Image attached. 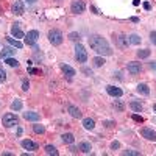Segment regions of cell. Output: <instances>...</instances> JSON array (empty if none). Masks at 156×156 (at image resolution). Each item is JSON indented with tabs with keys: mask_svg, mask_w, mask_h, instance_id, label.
I'll return each instance as SVG.
<instances>
[{
	"mask_svg": "<svg viewBox=\"0 0 156 156\" xmlns=\"http://www.w3.org/2000/svg\"><path fill=\"white\" fill-rule=\"evenodd\" d=\"M89 45H90V48H92L95 53H98L101 56H109L112 53V48L108 44V41L105 37L98 36V34H94V36L89 37Z\"/></svg>",
	"mask_w": 156,
	"mask_h": 156,
	"instance_id": "6da1fadb",
	"label": "cell"
},
{
	"mask_svg": "<svg viewBox=\"0 0 156 156\" xmlns=\"http://www.w3.org/2000/svg\"><path fill=\"white\" fill-rule=\"evenodd\" d=\"M48 41H50V44H53V45H61L62 41H64V36H62V33L59 30L53 28V30L48 31Z\"/></svg>",
	"mask_w": 156,
	"mask_h": 156,
	"instance_id": "7a4b0ae2",
	"label": "cell"
},
{
	"mask_svg": "<svg viewBox=\"0 0 156 156\" xmlns=\"http://www.w3.org/2000/svg\"><path fill=\"white\" fill-rule=\"evenodd\" d=\"M2 123H3V126H6V128H11V126H16V125L19 123V119H17V115H16V114L8 112V114H5V115H3Z\"/></svg>",
	"mask_w": 156,
	"mask_h": 156,
	"instance_id": "3957f363",
	"label": "cell"
},
{
	"mask_svg": "<svg viewBox=\"0 0 156 156\" xmlns=\"http://www.w3.org/2000/svg\"><path fill=\"white\" fill-rule=\"evenodd\" d=\"M75 58H76L78 62H86L87 61V51L80 42H78L76 47H75Z\"/></svg>",
	"mask_w": 156,
	"mask_h": 156,
	"instance_id": "277c9868",
	"label": "cell"
},
{
	"mask_svg": "<svg viewBox=\"0 0 156 156\" xmlns=\"http://www.w3.org/2000/svg\"><path fill=\"white\" fill-rule=\"evenodd\" d=\"M86 9V5L83 0H73L72 5H70V11H72V14H83Z\"/></svg>",
	"mask_w": 156,
	"mask_h": 156,
	"instance_id": "5b68a950",
	"label": "cell"
},
{
	"mask_svg": "<svg viewBox=\"0 0 156 156\" xmlns=\"http://www.w3.org/2000/svg\"><path fill=\"white\" fill-rule=\"evenodd\" d=\"M25 44H27V45H34L36 42H37V39H39V31L37 30H30L27 34H25Z\"/></svg>",
	"mask_w": 156,
	"mask_h": 156,
	"instance_id": "8992f818",
	"label": "cell"
},
{
	"mask_svg": "<svg viewBox=\"0 0 156 156\" xmlns=\"http://www.w3.org/2000/svg\"><path fill=\"white\" fill-rule=\"evenodd\" d=\"M114 42H115V45L117 47H120V48H125V47H128V44H129V41H128V36H125V34H114Z\"/></svg>",
	"mask_w": 156,
	"mask_h": 156,
	"instance_id": "52a82bcc",
	"label": "cell"
},
{
	"mask_svg": "<svg viewBox=\"0 0 156 156\" xmlns=\"http://www.w3.org/2000/svg\"><path fill=\"white\" fill-rule=\"evenodd\" d=\"M126 69H128V72L131 73V75H137V73L142 70V64L137 62V61H131V62H128Z\"/></svg>",
	"mask_w": 156,
	"mask_h": 156,
	"instance_id": "ba28073f",
	"label": "cell"
},
{
	"mask_svg": "<svg viewBox=\"0 0 156 156\" xmlns=\"http://www.w3.org/2000/svg\"><path fill=\"white\" fill-rule=\"evenodd\" d=\"M11 11L14 12L16 16H22L23 12H25V8H23V3H22V0H16V2L11 5Z\"/></svg>",
	"mask_w": 156,
	"mask_h": 156,
	"instance_id": "9c48e42d",
	"label": "cell"
},
{
	"mask_svg": "<svg viewBox=\"0 0 156 156\" xmlns=\"http://www.w3.org/2000/svg\"><path fill=\"white\" fill-rule=\"evenodd\" d=\"M11 36H12V37H16V39L25 37V33L20 30V23H19V22L12 23V27H11Z\"/></svg>",
	"mask_w": 156,
	"mask_h": 156,
	"instance_id": "30bf717a",
	"label": "cell"
},
{
	"mask_svg": "<svg viewBox=\"0 0 156 156\" xmlns=\"http://www.w3.org/2000/svg\"><path fill=\"white\" fill-rule=\"evenodd\" d=\"M106 92L111 95V97H122V89L120 87H117V86H106Z\"/></svg>",
	"mask_w": 156,
	"mask_h": 156,
	"instance_id": "8fae6325",
	"label": "cell"
},
{
	"mask_svg": "<svg viewBox=\"0 0 156 156\" xmlns=\"http://www.w3.org/2000/svg\"><path fill=\"white\" fill-rule=\"evenodd\" d=\"M23 119L25 120H31V122H37L39 119H41V114L34 112V111H27V112H23Z\"/></svg>",
	"mask_w": 156,
	"mask_h": 156,
	"instance_id": "7c38bea8",
	"label": "cell"
},
{
	"mask_svg": "<svg viewBox=\"0 0 156 156\" xmlns=\"http://www.w3.org/2000/svg\"><path fill=\"white\" fill-rule=\"evenodd\" d=\"M140 133H142V136H144L145 139H148V140H156V131H153L151 128H142Z\"/></svg>",
	"mask_w": 156,
	"mask_h": 156,
	"instance_id": "4fadbf2b",
	"label": "cell"
},
{
	"mask_svg": "<svg viewBox=\"0 0 156 156\" xmlns=\"http://www.w3.org/2000/svg\"><path fill=\"white\" fill-rule=\"evenodd\" d=\"M61 70H62V73L66 75L67 78H72V76H75V69L72 67V66H69V64H61Z\"/></svg>",
	"mask_w": 156,
	"mask_h": 156,
	"instance_id": "5bb4252c",
	"label": "cell"
},
{
	"mask_svg": "<svg viewBox=\"0 0 156 156\" xmlns=\"http://www.w3.org/2000/svg\"><path fill=\"white\" fill-rule=\"evenodd\" d=\"M22 147L25 150H30V151L37 150V144H36V142H33V140H30V139H23L22 140Z\"/></svg>",
	"mask_w": 156,
	"mask_h": 156,
	"instance_id": "9a60e30c",
	"label": "cell"
},
{
	"mask_svg": "<svg viewBox=\"0 0 156 156\" xmlns=\"http://www.w3.org/2000/svg\"><path fill=\"white\" fill-rule=\"evenodd\" d=\"M14 53H16V47H6V48H3V50H2V53H0V58L6 59V58L12 56Z\"/></svg>",
	"mask_w": 156,
	"mask_h": 156,
	"instance_id": "2e32d148",
	"label": "cell"
},
{
	"mask_svg": "<svg viewBox=\"0 0 156 156\" xmlns=\"http://www.w3.org/2000/svg\"><path fill=\"white\" fill-rule=\"evenodd\" d=\"M67 111L70 112V115L73 117V119H80V117H81V111L78 109L76 106H73V105H69L67 106Z\"/></svg>",
	"mask_w": 156,
	"mask_h": 156,
	"instance_id": "e0dca14e",
	"label": "cell"
},
{
	"mask_svg": "<svg viewBox=\"0 0 156 156\" xmlns=\"http://www.w3.org/2000/svg\"><path fill=\"white\" fill-rule=\"evenodd\" d=\"M78 150L87 154V153H90V151H92V147H90V144H89V142H80V145H78Z\"/></svg>",
	"mask_w": 156,
	"mask_h": 156,
	"instance_id": "ac0fdd59",
	"label": "cell"
},
{
	"mask_svg": "<svg viewBox=\"0 0 156 156\" xmlns=\"http://www.w3.org/2000/svg\"><path fill=\"white\" fill-rule=\"evenodd\" d=\"M83 126L86 129H94L95 128V122L90 119V117H86V119H83Z\"/></svg>",
	"mask_w": 156,
	"mask_h": 156,
	"instance_id": "d6986e66",
	"label": "cell"
},
{
	"mask_svg": "<svg viewBox=\"0 0 156 156\" xmlns=\"http://www.w3.org/2000/svg\"><path fill=\"white\" fill-rule=\"evenodd\" d=\"M128 41H129V44H134V45H139L140 44V36L139 34H136V33H133V34H129L128 36Z\"/></svg>",
	"mask_w": 156,
	"mask_h": 156,
	"instance_id": "ffe728a7",
	"label": "cell"
},
{
	"mask_svg": "<svg viewBox=\"0 0 156 156\" xmlns=\"http://www.w3.org/2000/svg\"><path fill=\"white\" fill-rule=\"evenodd\" d=\"M137 92L144 94V95H148V94H150V87H148L145 83H139V84H137Z\"/></svg>",
	"mask_w": 156,
	"mask_h": 156,
	"instance_id": "44dd1931",
	"label": "cell"
},
{
	"mask_svg": "<svg viewBox=\"0 0 156 156\" xmlns=\"http://www.w3.org/2000/svg\"><path fill=\"white\" fill-rule=\"evenodd\" d=\"M44 150H45V153H47V154H50V156H58V154H59V151L56 150V147H55V145H45V148H44Z\"/></svg>",
	"mask_w": 156,
	"mask_h": 156,
	"instance_id": "7402d4cb",
	"label": "cell"
},
{
	"mask_svg": "<svg viewBox=\"0 0 156 156\" xmlns=\"http://www.w3.org/2000/svg\"><path fill=\"white\" fill-rule=\"evenodd\" d=\"M129 108H131L134 112H142V109H144L142 103H139V101H131L129 103Z\"/></svg>",
	"mask_w": 156,
	"mask_h": 156,
	"instance_id": "603a6c76",
	"label": "cell"
},
{
	"mask_svg": "<svg viewBox=\"0 0 156 156\" xmlns=\"http://www.w3.org/2000/svg\"><path fill=\"white\" fill-rule=\"evenodd\" d=\"M61 139H62L64 144H73V140H75V137H73V134H72V133H66V134H62V136H61Z\"/></svg>",
	"mask_w": 156,
	"mask_h": 156,
	"instance_id": "cb8c5ba5",
	"label": "cell"
},
{
	"mask_svg": "<svg viewBox=\"0 0 156 156\" xmlns=\"http://www.w3.org/2000/svg\"><path fill=\"white\" fill-rule=\"evenodd\" d=\"M6 39H8V42H9L12 47H16V48H22V47H23V44L19 41V39H14L12 36H11V37H6Z\"/></svg>",
	"mask_w": 156,
	"mask_h": 156,
	"instance_id": "d4e9b609",
	"label": "cell"
},
{
	"mask_svg": "<svg viewBox=\"0 0 156 156\" xmlns=\"http://www.w3.org/2000/svg\"><path fill=\"white\" fill-rule=\"evenodd\" d=\"M150 53H151V51H150L148 48H144V50H137V58H140V59L148 58V56H150Z\"/></svg>",
	"mask_w": 156,
	"mask_h": 156,
	"instance_id": "484cf974",
	"label": "cell"
},
{
	"mask_svg": "<svg viewBox=\"0 0 156 156\" xmlns=\"http://www.w3.org/2000/svg\"><path fill=\"white\" fill-rule=\"evenodd\" d=\"M33 131H34L36 134H44V133H45V126L36 123V125H33Z\"/></svg>",
	"mask_w": 156,
	"mask_h": 156,
	"instance_id": "4316f807",
	"label": "cell"
},
{
	"mask_svg": "<svg viewBox=\"0 0 156 156\" xmlns=\"http://www.w3.org/2000/svg\"><path fill=\"white\" fill-rule=\"evenodd\" d=\"M5 62L8 64L9 67H19V61H17V59H14V58H12V56L6 58V59H5Z\"/></svg>",
	"mask_w": 156,
	"mask_h": 156,
	"instance_id": "83f0119b",
	"label": "cell"
},
{
	"mask_svg": "<svg viewBox=\"0 0 156 156\" xmlns=\"http://www.w3.org/2000/svg\"><path fill=\"white\" fill-rule=\"evenodd\" d=\"M92 62H94V66H95V67H101L106 61H105V58H101V56H95V58L92 59Z\"/></svg>",
	"mask_w": 156,
	"mask_h": 156,
	"instance_id": "f1b7e54d",
	"label": "cell"
},
{
	"mask_svg": "<svg viewBox=\"0 0 156 156\" xmlns=\"http://www.w3.org/2000/svg\"><path fill=\"white\" fill-rule=\"evenodd\" d=\"M114 109H115L117 112H122V111L125 109V105H123L120 100H115V101H114Z\"/></svg>",
	"mask_w": 156,
	"mask_h": 156,
	"instance_id": "f546056e",
	"label": "cell"
},
{
	"mask_svg": "<svg viewBox=\"0 0 156 156\" xmlns=\"http://www.w3.org/2000/svg\"><path fill=\"white\" fill-rule=\"evenodd\" d=\"M11 109L20 111V109H22V101H20V100H14V101L11 103Z\"/></svg>",
	"mask_w": 156,
	"mask_h": 156,
	"instance_id": "4dcf8cb0",
	"label": "cell"
},
{
	"mask_svg": "<svg viewBox=\"0 0 156 156\" xmlns=\"http://www.w3.org/2000/svg\"><path fill=\"white\" fill-rule=\"evenodd\" d=\"M122 154H125V156H139L140 153H139V151H136V150H123V151H122Z\"/></svg>",
	"mask_w": 156,
	"mask_h": 156,
	"instance_id": "1f68e13d",
	"label": "cell"
},
{
	"mask_svg": "<svg viewBox=\"0 0 156 156\" xmlns=\"http://www.w3.org/2000/svg\"><path fill=\"white\" fill-rule=\"evenodd\" d=\"M80 34H78V33H75V31H72L70 34H69V39H70V41H73V42H76V41H80Z\"/></svg>",
	"mask_w": 156,
	"mask_h": 156,
	"instance_id": "d6a6232c",
	"label": "cell"
},
{
	"mask_svg": "<svg viewBox=\"0 0 156 156\" xmlns=\"http://www.w3.org/2000/svg\"><path fill=\"white\" fill-rule=\"evenodd\" d=\"M5 80H6V72L3 70L2 64H0V81H5Z\"/></svg>",
	"mask_w": 156,
	"mask_h": 156,
	"instance_id": "836d02e7",
	"label": "cell"
},
{
	"mask_svg": "<svg viewBox=\"0 0 156 156\" xmlns=\"http://www.w3.org/2000/svg\"><path fill=\"white\" fill-rule=\"evenodd\" d=\"M120 148V142L119 140H114L112 144H111V150H119Z\"/></svg>",
	"mask_w": 156,
	"mask_h": 156,
	"instance_id": "e575fe53",
	"label": "cell"
},
{
	"mask_svg": "<svg viewBox=\"0 0 156 156\" xmlns=\"http://www.w3.org/2000/svg\"><path fill=\"white\" fill-rule=\"evenodd\" d=\"M30 89V83H28V80H23L22 81V90H28Z\"/></svg>",
	"mask_w": 156,
	"mask_h": 156,
	"instance_id": "d590c367",
	"label": "cell"
},
{
	"mask_svg": "<svg viewBox=\"0 0 156 156\" xmlns=\"http://www.w3.org/2000/svg\"><path fill=\"white\" fill-rule=\"evenodd\" d=\"M150 41L153 42V45H156V31H151L150 33Z\"/></svg>",
	"mask_w": 156,
	"mask_h": 156,
	"instance_id": "8d00e7d4",
	"label": "cell"
},
{
	"mask_svg": "<svg viewBox=\"0 0 156 156\" xmlns=\"http://www.w3.org/2000/svg\"><path fill=\"white\" fill-rule=\"evenodd\" d=\"M133 120H136V122H144V117L137 115V114H133Z\"/></svg>",
	"mask_w": 156,
	"mask_h": 156,
	"instance_id": "74e56055",
	"label": "cell"
},
{
	"mask_svg": "<svg viewBox=\"0 0 156 156\" xmlns=\"http://www.w3.org/2000/svg\"><path fill=\"white\" fill-rule=\"evenodd\" d=\"M81 72H83V73H86V75H92V70L87 69V67H83V69H81Z\"/></svg>",
	"mask_w": 156,
	"mask_h": 156,
	"instance_id": "f35d334b",
	"label": "cell"
},
{
	"mask_svg": "<svg viewBox=\"0 0 156 156\" xmlns=\"http://www.w3.org/2000/svg\"><path fill=\"white\" fill-rule=\"evenodd\" d=\"M112 125H115V123H114V122H111V120H108V122H105V126H106V128H111Z\"/></svg>",
	"mask_w": 156,
	"mask_h": 156,
	"instance_id": "ab89813d",
	"label": "cell"
},
{
	"mask_svg": "<svg viewBox=\"0 0 156 156\" xmlns=\"http://www.w3.org/2000/svg\"><path fill=\"white\" fill-rule=\"evenodd\" d=\"M150 67H151V69H153V70L156 72V61H153V62H150Z\"/></svg>",
	"mask_w": 156,
	"mask_h": 156,
	"instance_id": "60d3db41",
	"label": "cell"
},
{
	"mask_svg": "<svg viewBox=\"0 0 156 156\" xmlns=\"http://www.w3.org/2000/svg\"><path fill=\"white\" fill-rule=\"evenodd\" d=\"M144 8H145V9H150L151 6H150V3H148V2H145V3H144Z\"/></svg>",
	"mask_w": 156,
	"mask_h": 156,
	"instance_id": "b9f144b4",
	"label": "cell"
},
{
	"mask_svg": "<svg viewBox=\"0 0 156 156\" xmlns=\"http://www.w3.org/2000/svg\"><path fill=\"white\" fill-rule=\"evenodd\" d=\"M70 151H72V153H76L78 148H76V147H70Z\"/></svg>",
	"mask_w": 156,
	"mask_h": 156,
	"instance_id": "7bdbcfd3",
	"label": "cell"
},
{
	"mask_svg": "<svg viewBox=\"0 0 156 156\" xmlns=\"http://www.w3.org/2000/svg\"><path fill=\"white\" fill-rule=\"evenodd\" d=\"M25 2H27V3H30V5H31V3H36L37 0H25Z\"/></svg>",
	"mask_w": 156,
	"mask_h": 156,
	"instance_id": "ee69618b",
	"label": "cell"
},
{
	"mask_svg": "<svg viewBox=\"0 0 156 156\" xmlns=\"http://www.w3.org/2000/svg\"><path fill=\"white\" fill-rule=\"evenodd\" d=\"M28 72H30V73H37V69H30Z\"/></svg>",
	"mask_w": 156,
	"mask_h": 156,
	"instance_id": "f6af8a7d",
	"label": "cell"
},
{
	"mask_svg": "<svg viewBox=\"0 0 156 156\" xmlns=\"http://www.w3.org/2000/svg\"><path fill=\"white\" fill-rule=\"evenodd\" d=\"M153 109H154V111H156V105H154V106H153Z\"/></svg>",
	"mask_w": 156,
	"mask_h": 156,
	"instance_id": "bcb514c9",
	"label": "cell"
}]
</instances>
